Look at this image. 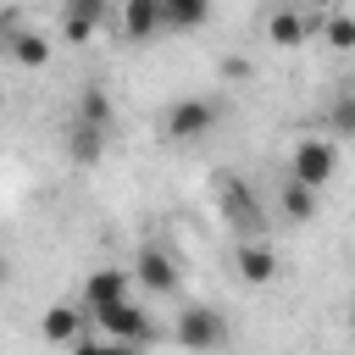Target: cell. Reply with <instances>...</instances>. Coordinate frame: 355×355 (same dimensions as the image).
<instances>
[{
	"label": "cell",
	"mask_w": 355,
	"mask_h": 355,
	"mask_svg": "<svg viewBox=\"0 0 355 355\" xmlns=\"http://www.w3.org/2000/svg\"><path fill=\"white\" fill-rule=\"evenodd\" d=\"M178 344L194 349V355L222 349V344H227V322H222V311H216V305H189V311H178Z\"/></svg>",
	"instance_id": "7a4b0ae2"
},
{
	"label": "cell",
	"mask_w": 355,
	"mask_h": 355,
	"mask_svg": "<svg viewBox=\"0 0 355 355\" xmlns=\"http://www.w3.org/2000/svg\"><path fill=\"white\" fill-rule=\"evenodd\" d=\"M67 155H72L78 166H94V161L105 155V133H100V128H83V122H72V133H67Z\"/></svg>",
	"instance_id": "9a60e30c"
},
{
	"label": "cell",
	"mask_w": 355,
	"mask_h": 355,
	"mask_svg": "<svg viewBox=\"0 0 355 355\" xmlns=\"http://www.w3.org/2000/svg\"><path fill=\"white\" fill-rule=\"evenodd\" d=\"M0 50H11L22 67H44V61H50V39H44L39 28H11V33L0 39Z\"/></svg>",
	"instance_id": "30bf717a"
},
{
	"label": "cell",
	"mask_w": 355,
	"mask_h": 355,
	"mask_svg": "<svg viewBox=\"0 0 355 355\" xmlns=\"http://www.w3.org/2000/svg\"><path fill=\"white\" fill-rule=\"evenodd\" d=\"M216 200H222V211L233 216V227H244V233H255V227H261L255 194L244 189V178H239V172H216Z\"/></svg>",
	"instance_id": "8992f818"
},
{
	"label": "cell",
	"mask_w": 355,
	"mask_h": 355,
	"mask_svg": "<svg viewBox=\"0 0 355 355\" xmlns=\"http://www.w3.org/2000/svg\"><path fill=\"white\" fill-rule=\"evenodd\" d=\"M128 283H139V288H150V294H172L178 288V261L161 250V244H144L139 255H133V277Z\"/></svg>",
	"instance_id": "5b68a950"
},
{
	"label": "cell",
	"mask_w": 355,
	"mask_h": 355,
	"mask_svg": "<svg viewBox=\"0 0 355 355\" xmlns=\"http://www.w3.org/2000/svg\"><path fill=\"white\" fill-rule=\"evenodd\" d=\"M128 288H133V283H128L122 266H100V272H89V277H83V316H94V311L128 300Z\"/></svg>",
	"instance_id": "52a82bcc"
},
{
	"label": "cell",
	"mask_w": 355,
	"mask_h": 355,
	"mask_svg": "<svg viewBox=\"0 0 355 355\" xmlns=\"http://www.w3.org/2000/svg\"><path fill=\"white\" fill-rule=\"evenodd\" d=\"M0 39H6V33H0Z\"/></svg>",
	"instance_id": "44dd1931"
},
{
	"label": "cell",
	"mask_w": 355,
	"mask_h": 355,
	"mask_svg": "<svg viewBox=\"0 0 355 355\" xmlns=\"http://www.w3.org/2000/svg\"><path fill=\"white\" fill-rule=\"evenodd\" d=\"M311 28H316V17H300V11H272L266 17V39L272 44H300Z\"/></svg>",
	"instance_id": "5bb4252c"
},
{
	"label": "cell",
	"mask_w": 355,
	"mask_h": 355,
	"mask_svg": "<svg viewBox=\"0 0 355 355\" xmlns=\"http://www.w3.org/2000/svg\"><path fill=\"white\" fill-rule=\"evenodd\" d=\"M122 28H128L133 44L155 39V33H161V0H128V6H122Z\"/></svg>",
	"instance_id": "9c48e42d"
},
{
	"label": "cell",
	"mask_w": 355,
	"mask_h": 355,
	"mask_svg": "<svg viewBox=\"0 0 355 355\" xmlns=\"http://www.w3.org/2000/svg\"><path fill=\"white\" fill-rule=\"evenodd\" d=\"M216 128V105L211 100H178L172 111H166V139H178V144H194V139H205Z\"/></svg>",
	"instance_id": "277c9868"
},
{
	"label": "cell",
	"mask_w": 355,
	"mask_h": 355,
	"mask_svg": "<svg viewBox=\"0 0 355 355\" xmlns=\"http://www.w3.org/2000/svg\"><path fill=\"white\" fill-rule=\"evenodd\" d=\"M283 216L288 222H316V194L300 183H283Z\"/></svg>",
	"instance_id": "e0dca14e"
},
{
	"label": "cell",
	"mask_w": 355,
	"mask_h": 355,
	"mask_svg": "<svg viewBox=\"0 0 355 355\" xmlns=\"http://www.w3.org/2000/svg\"><path fill=\"white\" fill-rule=\"evenodd\" d=\"M272 272H277V255H272V244L250 239V244L239 250V277H244V283H272Z\"/></svg>",
	"instance_id": "8fae6325"
},
{
	"label": "cell",
	"mask_w": 355,
	"mask_h": 355,
	"mask_svg": "<svg viewBox=\"0 0 355 355\" xmlns=\"http://www.w3.org/2000/svg\"><path fill=\"white\" fill-rule=\"evenodd\" d=\"M72 355H139V349H128V344H78Z\"/></svg>",
	"instance_id": "ffe728a7"
},
{
	"label": "cell",
	"mask_w": 355,
	"mask_h": 355,
	"mask_svg": "<svg viewBox=\"0 0 355 355\" xmlns=\"http://www.w3.org/2000/svg\"><path fill=\"white\" fill-rule=\"evenodd\" d=\"M78 327H83V311H78V305H50V311H44V322H39L44 344H72V338H78Z\"/></svg>",
	"instance_id": "7c38bea8"
},
{
	"label": "cell",
	"mask_w": 355,
	"mask_h": 355,
	"mask_svg": "<svg viewBox=\"0 0 355 355\" xmlns=\"http://www.w3.org/2000/svg\"><path fill=\"white\" fill-rule=\"evenodd\" d=\"M205 17H211V6H205V0H161V28H172V33L200 28Z\"/></svg>",
	"instance_id": "4fadbf2b"
},
{
	"label": "cell",
	"mask_w": 355,
	"mask_h": 355,
	"mask_svg": "<svg viewBox=\"0 0 355 355\" xmlns=\"http://www.w3.org/2000/svg\"><path fill=\"white\" fill-rule=\"evenodd\" d=\"M333 133H338V139H349V133H355V94H349V89L333 100Z\"/></svg>",
	"instance_id": "d6986e66"
},
{
	"label": "cell",
	"mask_w": 355,
	"mask_h": 355,
	"mask_svg": "<svg viewBox=\"0 0 355 355\" xmlns=\"http://www.w3.org/2000/svg\"><path fill=\"white\" fill-rule=\"evenodd\" d=\"M327 44H333V50H349V44H355V17H349V11H333V17H327Z\"/></svg>",
	"instance_id": "ac0fdd59"
},
{
	"label": "cell",
	"mask_w": 355,
	"mask_h": 355,
	"mask_svg": "<svg viewBox=\"0 0 355 355\" xmlns=\"http://www.w3.org/2000/svg\"><path fill=\"white\" fill-rule=\"evenodd\" d=\"M100 22H105V6H100V0H67V11H61V33H67L72 44H83Z\"/></svg>",
	"instance_id": "ba28073f"
},
{
	"label": "cell",
	"mask_w": 355,
	"mask_h": 355,
	"mask_svg": "<svg viewBox=\"0 0 355 355\" xmlns=\"http://www.w3.org/2000/svg\"><path fill=\"white\" fill-rule=\"evenodd\" d=\"M333 166H338L333 139H300V144H294V161H288V183H300V189L316 194V189L333 178Z\"/></svg>",
	"instance_id": "6da1fadb"
},
{
	"label": "cell",
	"mask_w": 355,
	"mask_h": 355,
	"mask_svg": "<svg viewBox=\"0 0 355 355\" xmlns=\"http://www.w3.org/2000/svg\"><path fill=\"white\" fill-rule=\"evenodd\" d=\"M94 322L116 338V344H128V349H139V344H150V316L133 305V300H116V305H105V311H94Z\"/></svg>",
	"instance_id": "3957f363"
},
{
	"label": "cell",
	"mask_w": 355,
	"mask_h": 355,
	"mask_svg": "<svg viewBox=\"0 0 355 355\" xmlns=\"http://www.w3.org/2000/svg\"><path fill=\"white\" fill-rule=\"evenodd\" d=\"M78 122H83V128H100V133L111 128V94H105L100 83H89V89L78 94Z\"/></svg>",
	"instance_id": "2e32d148"
}]
</instances>
